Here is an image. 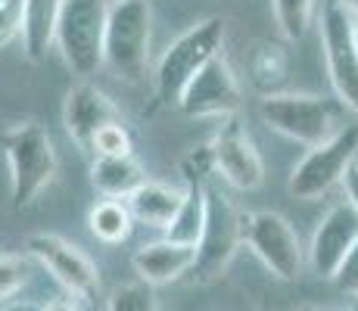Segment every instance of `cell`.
<instances>
[{"label": "cell", "instance_id": "d4e9b609", "mask_svg": "<svg viewBox=\"0 0 358 311\" xmlns=\"http://www.w3.org/2000/svg\"><path fill=\"white\" fill-rule=\"evenodd\" d=\"M29 280V261L22 255H0V302L13 299Z\"/></svg>", "mask_w": 358, "mask_h": 311}, {"label": "cell", "instance_id": "8fae6325", "mask_svg": "<svg viewBox=\"0 0 358 311\" xmlns=\"http://www.w3.org/2000/svg\"><path fill=\"white\" fill-rule=\"evenodd\" d=\"M240 103H243V91L231 62L215 57L187 85V91L178 100V109L190 119H234Z\"/></svg>", "mask_w": 358, "mask_h": 311}, {"label": "cell", "instance_id": "52a82bcc", "mask_svg": "<svg viewBox=\"0 0 358 311\" xmlns=\"http://www.w3.org/2000/svg\"><path fill=\"white\" fill-rule=\"evenodd\" d=\"M355 156H358V124H346L336 137L308 150L296 162L290 181H287V190L302 203L327 196L336 184L346 181L349 168L355 165Z\"/></svg>", "mask_w": 358, "mask_h": 311}, {"label": "cell", "instance_id": "e0dca14e", "mask_svg": "<svg viewBox=\"0 0 358 311\" xmlns=\"http://www.w3.org/2000/svg\"><path fill=\"white\" fill-rule=\"evenodd\" d=\"M59 16H63V0H25L22 44H25V57L31 62L47 59L50 47L57 44Z\"/></svg>", "mask_w": 358, "mask_h": 311}, {"label": "cell", "instance_id": "ba28073f", "mask_svg": "<svg viewBox=\"0 0 358 311\" xmlns=\"http://www.w3.org/2000/svg\"><path fill=\"white\" fill-rule=\"evenodd\" d=\"M243 243L259 255V261L278 280H296L308 261L296 227L278 212L243 215Z\"/></svg>", "mask_w": 358, "mask_h": 311}, {"label": "cell", "instance_id": "9a60e30c", "mask_svg": "<svg viewBox=\"0 0 358 311\" xmlns=\"http://www.w3.org/2000/svg\"><path fill=\"white\" fill-rule=\"evenodd\" d=\"M196 261V249L194 246H181L171 240H156L147 243L134 252L131 265H134L137 277L150 287H165L175 280H187L190 268Z\"/></svg>", "mask_w": 358, "mask_h": 311}, {"label": "cell", "instance_id": "44dd1931", "mask_svg": "<svg viewBox=\"0 0 358 311\" xmlns=\"http://www.w3.org/2000/svg\"><path fill=\"white\" fill-rule=\"evenodd\" d=\"M274 19L287 41H302L312 29L315 0H274Z\"/></svg>", "mask_w": 358, "mask_h": 311}, {"label": "cell", "instance_id": "9c48e42d", "mask_svg": "<svg viewBox=\"0 0 358 311\" xmlns=\"http://www.w3.org/2000/svg\"><path fill=\"white\" fill-rule=\"evenodd\" d=\"M321 44H324L327 75L340 106L358 115V50L352 41V16L336 0H327L321 13Z\"/></svg>", "mask_w": 358, "mask_h": 311}, {"label": "cell", "instance_id": "7a4b0ae2", "mask_svg": "<svg viewBox=\"0 0 358 311\" xmlns=\"http://www.w3.org/2000/svg\"><path fill=\"white\" fill-rule=\"evenodd\" d=\"M153 6L150 0H113L106 22V68L115 78L137 85L150 68Z\"/></svg>", "mask_w": 358, "mask_h": 311}, {"label": "cell", "instance_id": "d6986e66", "mask_svg": "<svg viewBox=\"0 0 358 311\" xmlns=\"http://www.w3.org/2000/svg\"><path fill=\"white\" fill-rule=\"evenodd\" d=\"M184 190H187V196H184L181 212L175 215L171 227L165 231V240L196 249L199 237H203V227H206V215H209V187L187 184Z\"/></svg>", "mask_w": 358, "mask_h": 311}, {"label": "cell", "instance_id": "277c9868", "mask_svg": "<svg viewBox=\"0 0 358 311\" xmlns=\"http://www.w3.org/2000/svg\"><path fill=\"white\" fill-rule=\"evenodd\" d=\"M224 47V22L218 16H209L187 29L178 41H171L169 50L162 53L159 66H156V94L162 103L181 100L187 85L209 66L215 57H222Z\"/></svg>", "mask_w": 358, "mask_h": 311}, {"label": "cell", "instance_id": "1f68e13d", "mask_svg": "<svg viewBox=\"0 0 358 311\" xmlns=\"http://www.w3.org/2000/svg\"><path fill=\"white\" fill-rule=\"evenodd\" d=\"M336 3H340L343 10L349 13V16H355V19H358V0H336Z\"/></svg>", "mask_w": 358, "mask_h": 311}, {"label": "cell", "instance_id": "f1b7e54d", "mask_svg": "<svg viewBox=\"0 0 358 311\" xmlns=\"http://www.w3.org/2000/svg\"><path fill=\"white\" fill-rule=\"evenodd\" d=\"M343 190H346V199L355 205V212H358V162L349 168L346 181H343Z\"/></svg>", "mask_w": 358, "mask_h": 311}, {"label": "cell", "instance_id": "cb8c5ba5", "mask_svg": "<svg viewBox=\"0 0 358 311\" xmlns=\"http://www.w3.org/2000/svg\"><path fill=\"white\" fill-rule=\"evenodd\" d=\"M94 156H131V134L125 128V122H113L106 128L97 131L94 137V147H91Z\"/></svg>", "mask_w": 358, "mask_h": 311}, {"label": "cell", "instance_id": "2e32d148", "mask_svg": "<svg viewBox=\"0 0 358 311\" xmlns=\"http://www.w3.org/2000/svg\"><path fill=\"white\" fill-rule=\"evenodd\" d=\"M184 196H187V190H178V187L159 184V181H147L128 196V209L137 224L169 231L175 215L181 212Z\"/></svg>", "mask_w": 358, "mask_h": 311}, {"label": "cell", "instance_id": "8992f818", "mask_svg": "<svg viewBox=\"0 0 358 311\" xmlns=\"http://www.w3.org/2000/svg\"><path fill=\"white\" fill-rule=\"evenodd\" d=\"M243 243V215L234 205L228 193L209 187V215H206L203 237L196 243V261L187 274V283H212L218 280Z\"/></svg>", "mask_w": 358, "mask_h": 311}, {"label": "cell", "instance_id": "83f0119b", "mask_svg": "<svg viewBox=\"0 0 358 311\" xmlns=\"http://www.w3.org/2000/svg\"><path fill=\"white\" fill-rule=\"evenodd\" d=\"M336 283H340L346 293L358 296V246H355V252L346 259V265L340 268V274H336Z\"/></svg>", "mask_w": 358, "mask_h": 311}, {"label": "cell", "instance_id": "4316f807", "mask_svg": "<svg viewBox=\"0 0 358 311\" xmlns=\"http://www.w3.org/2000/svg\"><path fill=\"white\" fill-rule=\"evenodd\" d=\"M25 0H0V50L13 44L22 34Z\"/></svg>", "mask_w": 358, "mask_h": 311}, {"label": "cell", "instance_id": "4fadbf2b", "mask_svg": "<svg viewBox=\"0 0 358 311\" xmlns=\"http://www.w3.org/2000/svg\"><path fill=\"white\" fill-rule=\"evenodd\" d=\"M215 156V171L237 190H256L265 181V162H262L252 137L243 131L237 119H224V124L209 140Z\"/></svg>", "mask_w": 358, "mask_h": 311}, {"label": "cell", "instance_id": "836d02e7", "mask_svg": "<svg viewBox=\"0 0 358 311\" xmlns=\"http://www.w3.org/2000/svg\"><path fill=\"white\" fill-rule=\"evenodd\" d=\"M299 311H321V308H299Z\"/></svg>", "mask_w": 358, "mask_h": 311}, {"label": "cell", "instance_id": "ac0fdd59", "mask_svg": "<svg viewBox=\"0 0 358 311\" xmlns=\"http://www.w3.org/2000/svg\"><path fill=\"white\" fill-rule=\"evenodd\" d=\"M91 184L103 199H128L147 178L134 156H100L91 165Z\"/></svg>", "mask_w": 358, "mask_h": 311}, {"label": "cell", "instance_id": "484cf974", "mask_svg": "<svg viewBox=\"0 0 358 311\" xmlns=\"http://www.w3.org/2000/svg\"><path fill=\"white\" fill-rule=\"evenodd\" d=\"M215 171V156H212V147L203 143V147H194L187 156L181 159V175L187 184H206V178Z\"/></svg>", "mask_w": 358, "mask_h": 311}, {"label": "cell", "instance_id": "ffe728a7", "mask_svg": "<svg viewBox=\"0 0 358 311\" xmlns=\"http://www.w3.org/2000/svg\"><path fill=\"white\" fill-rule=\"evenodd\" d=\"M87 224L91 233L100 243H125L131 237V227H134V215L128 209V199H100L91 212H87Z\"/></svg>", "mask_w": 358, "mask_h": 311}, {"label": "cell", "instance_id": "30bf717a", "mask_svg": "<svg viewBox=\"0 0 358 311\" xmlns=\"http://www.w3.org/2000/svg\"><path fill=\"white\" fill-rule=\"evenodd\" d=\"M355 246H358V212L346 199V203L330 205L324 218L318 221L312 243L306 249L308 265L321 280H336V274L346 265L349 255L355 252Z\"/></svg>", "mask_w": 358, "mask_h": 311}, {"label": "cell", "instance_id": "7c38bea8", "mask_svg": "<svg viewBox=\"0 0 358 311\" xmlns=\"http://www.w3.org/2000/svg\"><path fill=\"white\" fill-rule=\"evenodd\" d=\"M29 255L38 261L41 268L57 277V283H63L72 296L78 299H91L100 289V271L85 252H81L75 243L57 237V233H34L29 237Z\"/></svg>", "mask_w": 358, "mask_h": 311}, {"label": "cell", "instance_id": "f546056e", "mask_svg": "<svg viewBox=\"0 0 358 311\" xmlns=\"http://www.w3.org/2000/svg\"><path fill=\"white\" fill-rule=\"evenodd\" d=\"M0 311H44V308L34 305V302H6Z\"/></svg>", "mask_w": 358, "mask_h": 311}, {"label": "cell", "instance_id": "3957f363", "mask_svg": "<svg viewBox=\"0 0 358 311\" xmlns=\"http://www.w3.org/2000/svg\"><path fill=\"white\" fill-rule=\"evenodd\" d=\"M109 0H63L57 47L78 78H91L106 66Z\"/></svg>", "mask_w": 358, "mask_h": 311}, {"label": "cell", "instance_id": "4dcf8cb0", "mask_svg": "<svg viewBox=\"0 0 358 311\" xmlns=\"http://www.w3.org/2000/svg\"><path fill=\"white\" fill-rule=\"evenodd\" d=\"M44 311H78V305H72L69 299H57V302H50Z\"/></svg>", "mask_w": 358, "mask_h": 311}, {"label": "cell", "instance_id": "5bb4252c", "mask_svg": "<svg viewBox=\"0 0 358 311\" xmlns=\"http://www.w3.org/2000/svg\"><path fill=\"white\" fill-rule=\"evenodd\" d=\"M63 122H66L69 137H72L78 147L91 150L97 131L106 128V124H113V122H122V113L97 85H91V81H78V85H72L69 94H66Z\"/></svg>", "mask_w": 358, "mask_h": 311}, {"label": "cell", "instance_id": "5b68a950", "mask_svg": "<svg viewBox=\"0 0 358 311\" xmlns=\"http://www.w3.org/2000/svg\"><path fill=\"white\" fill-rule=\"evenodd\" d=\"M262 122L271 131L306 143L308 150L340 134V106L312 94H265L259 103Z\"/></svg>", "mask_w": 358, "mask_h": 311}, {"label": "cell", "instance_id": "603a6c76", "mask_svg": "<svg viewBox=\"0 0 358 311\" xmlns=\"http://www.w3.org/2000/svg\"><path fill=\"white\" fill-rule=\"evenodd\" d=\"M287 75V62H284V53L278 47H262L252 59V81L259 87H274L278 81H284Z\"/></svg>", "mask_w": 358, "mask_h": 311}, {"label": "cell", "instance_id": "d6a6232c", "mask_svg": "<svg viewBox=\"0 0 358 311\" xmlns=\"http://www.w3.org/2000/svg\"><path fill=\"white\" fill-rule=\"evenodd\" d=\"M352 41H355V50H358V19L352 16Z\"/></svg>", "mask_w": 358, "mask_h": 311}, {"label": "cell", "instance_id": "7402d4cb", "mask_svg": "<svg viewBox=\"0 0 358 311\" xmlns=\"http://www.w3.org/2000/svg\"><path fill=\"white\" fill-rule=\"evenodd\" d=\"M106 311H159L156 308V296L150 283H125L109 296Z\"/></svg>", "mask_w": 358, "mask_h": 311}, {"label": "cell", "instance_id": "6da1fadb", "mask_svg": "<svg viewBox=\"0 0 358 311\" xmlns=\"http://www.w3.org/2000/svg\"><path fill=\"white\" fill-rule=\"evenodd\" d=\"M10 165V196L16 209H29L57 175V150L41 124L19 122L0 134Z\"/></svg>", "mask_w": 358, "mask_h": 311}]
</instances>
